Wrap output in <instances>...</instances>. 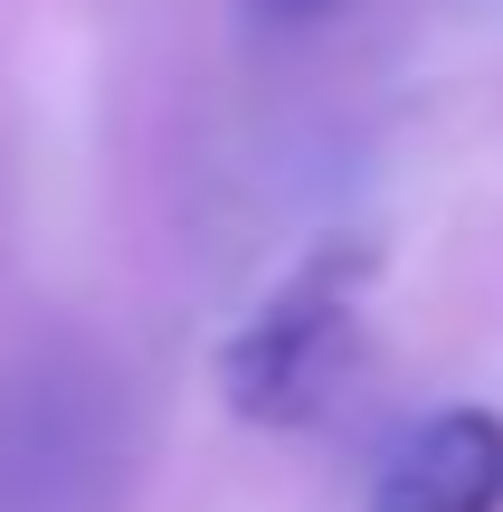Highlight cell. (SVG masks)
Wrapping results in <instances>:
<instances>
[{
    "instance_id": "1",
    "label": "cell",
    "mask_w": 503,
    "mask_h": 512,
    "mask_svg": "<svg viewBox=\"0 0 503 512\" xmlns=\"http://www.w3.org/2000/svg\"><path fill=\"white\" fill-rule=\"evenodd\" d=\"M124 408L76 351H29L0 370V512H114Z\"/></svg>"
},
{
    "instance_id": "2",
    "label": "cell",
    "mask_w": 503,
    "mask_h": 512,
    "mask_svg": "<svg viewBox=\"0 0 503 512\" xmlns=\"http://www.w3.org/2000/svg\"><path fill=\"white\" fill-rule=\"evenodd\" d=\"M361 285H371V247L361 238H333L314 247L219 351V389L247 427H304L323 418L342 380V351H352V313H361Z\"/></svg>"
},
{
    "instance_id": "3",
    "label": "cell",
    "mask_w": 503,
    "mask_h": 512,
    "mask_svg": "<svg viewBox=\"0 0 503 512\" xmlns=\"http://www.w3.org/2000/svg\"><path fill=\"white\" fill-rule=\"evenodd\" d=\"M361 512H503V408H437L371 465Z\"/></svg>"
},
{
    "instance_id": "4",
    "label": "cell",
    "mask_w": 503,
    "mask_h": 512,
    "mask_svg": "<svg viewBox=\"0 0 503 512\" xmlns=\"http://www.w3.org/2000/svg\"><path fill=\"white\" fill-rule=\"evenodd\" d=\"M266 10H276V19H304V10H323V0H266Z\"/></svg>"
}]
</instances>
